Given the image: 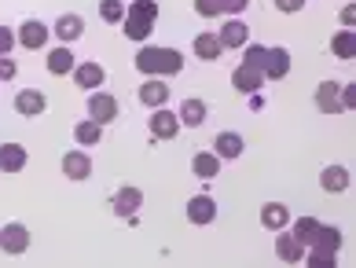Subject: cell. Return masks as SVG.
<instances>
[{
	"label": "cell",
	"instance_id": "277c9868",
	"mask_svg": "<svg viewBox=\"0 0 356 268\" xmlns=\"http://www.w3.org/2000/svg\"><path fill=\"white\" fill-rule=\"evenodd\" d=\"M15 45H22L26 52H41L48 45V26L41 19H26L15 30Z\"/></svg>",
	"mask_w": 356,
	"mask_h": 268
},
{
	"label": "cell",
	"instance_id": "8992f818",
	"mask_svg": "<svg viewBox=\"0 0 356 268\" xmlns=\"http://www.w3.org/2000/svg\"><path fill=\"white\" fill-rule=\"evenodd\" d=\"M217 41L224 45V52H243V45H250V26L243 19H228L220 26V33H217Z\"/></svg>",
	"mask_w": 356,
	"mask_h": 268
},
{
	"label": "cell",
	"instance_id": "d590c367",
	"mask_svg": "<svg viewBox=\"0 0 356 268\" xmlns=\"http://www.w3.org/2000/svg\"><path fill=\"white\" fill-rule=\"evenodd\" d=\"M246 4H250V0H220V15H243V11H246Z\"/></svg>",
	"mask_w": 356,
	"mask_h": 268
},
{
	"label": "cell",
	"instance_id": "ac0fdd59",
	"mask_svg": "<svg viewBox=\"0 0 356 268\" xmlns=\"http://www.w3.org/2000/svg\"><path fill=\"white\" fill-rule=\"evenodd\" d=\"M243 136H239V132H217V143H213V155L220 158V162H235V158H239L243 155Z\"/></svg>",
	"mask_w": 356,
	"mask_h": 268
},
{
	"label": "cell",
	"instance_id": "7c38bea8",
	"mask_svg": "<svg viewBox=\"0 0 356 268\" xmlns=\"http://www.w3.org/2000/svg\"><path fill=\"white\" fill-rule=\"evenodd\" d=\"M63 177L67 180H88L92 177V158L85 151H67L63 155Z\"/></svg>",
	"mask_w": 356,
	"mask_h": 268
},
{
	"label": "cell",
	"instance_id": "ab89813d",
	"mask_svg": "<svg viewBox=\"0 0 356 268\" xmlns=\"http://www.w3.org/2000/svg\"><path fill=\"white\" fill-rule=\"evenodd\" d=\"M275 8H280L283 15H294V11L305 8V0H275Z\"/></svg>",
	"mask_w": 356,
	"mask_h": 268
},
{
	"label": "cell",
	"instance_id": "9a60e30c",
	"mask_svg": "<svg viewBox=\"0 0 356 268\" xmlns=\"http://www.w3.org/2000/svg\"><path fill=\"white\" fill-rule=\"evenodd\" d=\"M349 184H353V177H349V169H346V166H327V169L320 173V187H323L327 195L349 191Z\"/></svg>",
	"mask_w": 356,
	"mask_h": 268
},
{
	"label": "cell",
	"instance_id": "2e32d148",
	"mask_svg": "<svg viewBox=\"0 0 356 268\" xmlns=\"http://www.w3.org/2000/svg\"><path fill=\"white\" fill-rule=\"evenodd\" d=\"M188 221H191V224H213V221H217V203H213L209 195L188 198Z\"/></svg>",
	"mask_w": 356,
	"mask_h": 268
},
{
	"label": "cell",
	"instance_id": "7a4b0ae2",
	"mask_svg": "<svg viewBox=\"0 0 356 268\" xmlns=\"http://www.w3.org/2000/svg\"><path fill=\"white\" fill-rule=\"evenodd\" d=\"M158 26V4L154 0H136L133 8H125V19H122V30L129 41H147Z\"/></svg>",
	"mask_w": 356,
	"mask_h": 268
},
{
	"label": "cell",
	"instance_id": "d6986e66",
	"mask_svg": "<svg viewBox=\"0 0 356 268\" xmlns=\"http://www.w3.org/2000/svg\"><path fill=\"white\" fill-rule=\"evenodd\" d=\"M30 155L22 143H0V173H22Z\"/></svg>",
	"mask_w": 356,
	"mask_h": 268
},
{
	"label": "cell",
	"instance_id": "8fae6325",
	"mask_svg": "<svg viewBox=\"0 0 356 268\" xmlns=\"http://www.w3.org/2000/svg\"><path fill=\"white\" fill-rule=\"evenodd\" d=\"M15 111L26 114V118H37V114L48 111V96H44L41 88H22L19 96H15Z\"/></svg>",
	"mask_w": 356,
	"mask_h": 268
},
{
	"label": "cell",
	"instance_id": "f546056e",
	"mask_svg": "<svg viewBox=\"0 0 356 268\" xmlns=\"http://www.w3.org/2000/svg\"><path fill=\"white\" fill-rule=\"evenodd\" d=\"M99 19L107 26H118L125 19V4H122V0H99Z\"/></svg>",
	"mask_w": 356,
	"mask_h": 268
},
{
	"label": "cell",
	"instance_id": "7402d4cb",
	"mask_svg": "<svg viewBox=\"0 0 356 268\" xmlns=\"http://www.w3.org/2000/svg\"><path fill=\"white\" fill-rule=\"evenodd\" d=\"M44 66H48V74H51V77L70 74V70H74V52H70V45L51 48V52H48V59H44Z\"/></svg>",
	"mask_w": 356,
	"mask_h": 268
},
{
	"label": "cell",
	"instance_id": "603a6c76",
	"mask_svg": "<svg viewBox=\"0 0 356 268\" xmlns=\"http://www.w3.org/2000/svg\"><path fill=\"white\" fill-rule=\"evenodd\" d=\"M206 114H209V107H206L202 100H184L180 111H177L180 125H188V129H199V125L206 122Z\"/></svg>",
	"mask_w": 356,
	"mask_h": 268
},
{
	"label": "cell",
	"instance_id": "3957f363",
	"mask_svg": "<svg viewBox=\"0 0 356 268\" xmlns=\"http://www.w3.org/2000/svg\"><path fill=\"white\" fill-rule=\"evenodd\" d=\"M0 250L11 253V258L26 253L30 250V228H26L22 221H8L4 228H0Z\"/></svg>",
	"mask_w": 356,
	"mask_h": 268
},
{
	"label": "cell",
	"instance_id": "1f68e13d",
	"mask_svg": "<svg viewBox=\"0 0 356 268\" xmlns=\"http://www.w3.org/2000/svg\"><path fill=\"white\" fill-rule=\"evenodd\" d=\"M309 253H305V261L312 265V268H334L338 265V253H323V250H312V246H305Z\"/></svg>",
	"mask_w": 356,
	"mask_h": 268
},
{
	"label": "cell",
	"instance_id": "5b68a950",
	"mask_svg": "<svg viewBox=\"0 0 356 268\" xmlns=\"http://www.w3.org/2000/svg\"><path fill=\"white\" fill-rule=\"evenodd\" d=\"M261 74H265L268 81H283V77L290 74V52L283 45H272L265 52V66H261Z\"/></svg>",
	"mask_w": 356,
	"mask_h": 268
},
{
	"label": "cell",
	"instance_id": "4dcf8cb0",
	"mask_svg": "<svg viewBox=\"0 0 356 268\" xmlns=\"http://www.w3.org/2000/svg\"><path fill=\"white\" fill-rule=\"evenodd\" d=\"M316 232H320V221H316V217H298V221H294V235H298L305 246L316 239Z\"/></svg>",
	"mask_w": 356,
	"mask_h": 268
},
{
	"label": "cell",
	"instance_id": "6da1fadb",
	"mask_svg": "<svg viewBox=\"0 0 356 268\" xmlns=\"http://www.w3.org/2000/svg\"><path fill=\"white\" fill-rule=\"evenodd\" d=\"M136 70L147 77H173L184 70V56L177 48H162V45H143L136 52Z\"/></svg>",
	"mask_w": 356,
	"mask_h": 268
},
{
	"label": "cell",
	"instance_id": "e575fe53",
	"mask_svg": "<svg viewBox=\"0 0 356 268\" xmlns=\"http://www.w3.org/2000/svg\"><path fill=\"white\" fill-rule=\"evenodd\" d=\"M11 48H15V30L0 26V56H11Z\"/></svg>",
	"mask_w": 356,
	"mask_h": 268
},
{
	"label": "cell",
	"instance_id": "ffe728a7",
	"mask_svg": "<svg viewBox=\"0 0 356 268\" xmlns=\"http://www.w3.org/2000/svg\"><path fill=\"white\" fill-rule=\"evenodd\" d=\"M114 213H118V217H133V213L143 206V191H140V187H133V184H129V187H122V191H118L114 195Z\"/></svg>",
	"mask_w": 356,
	"mask_h": 268
},
{
	"label": "cell",
	"instance_id": "484cf974",
	"mask_svg": "<svg viewBox=\"0 0 356 268\" xmlns=\"http://www.w3.org/2000/svg\"><path fill=\"white\" fill-rule=\"evenodd\" d=\"M195 56H199L202 63H217L224 56V45L217 41V33H199L195 37Z\"/></svg>",
	"mask_w": 356,
	"mask_h": 268
},
{
	"label": "cell",
	"instance_id": "d4e9b609",
	"mask_svg": "<svg viewBox=\"0 0 356 268\" xmlns=\"http://www.w3.org/2000/svg\"><path fill=\"white\" fill-rule=\"evenodd\" d=\"M191 173H195L199 180H213L217 173H220V158H217L213 151H199V155L191 158Z\"/></svg>",
	"mask_w": 356,
	"mask_h": 268
},
{
	"label": "cell",
	"instance_id": "30bf717a",
	"mask_svg": "<svg viewBox=\"0 0 356 268\" xmlns=\"http://www.w3.org/2000/svg\"><path fill=\"white\" fill-rule=\"evenodd\" d=\"M177 129H180V118L173 111H165V107H154V114H151V136L154 140H173Z\"/></svg>",
	"mask_w": 356,
	"mask_h": 268
},
{
	"label": "cell",
	"instance_id": "4316f807",
	"mask_svg": "<svg viewBox=\"0 0 356 268\" xmlns=\"http://www.w3.org/2000/svg\"><path fill=\"white\" fill-rule=\"evenodd\" d=\"M312 250H323V253H338L341 250V232L331 224H320V232H316V239L309 243Z\"/></svg>",
	"mask_w": 356,
	"mask_h": 268
},
{
	"label": "cell",
	"instance_id": "836d02e7",
	"mask_svg": "<svg viewBox=\"0 0 356 268\" xmlns=\"http://www.w3.org/2000/svg\"><path fill=\"white\" fill-rule=\"evenodd\" d=\"M191 4H195V15H202V19L220 15V0H191Z\"/></svg>",
	"mask_w": 356,
	"mask_h": 268
},
{
	"label": "cell",
	"instance_id": "74e56055",
	"mask_svg": "<svg viewBox=\"0 0 356 268\" xmlns=\"http://www.w3.org/2000/svg\"><path fill=\"white\" fill-rule=\"evenodd\" d=\"M338 19H341V26H346V30H353V26H356V0L338 11Z\"/></svg>",
	"mask_w": 356,
	"mask_h": 268
},
{
	"label": "cell",
	"instance_id": "4fadbf2b",
	"mask_svg": "<svg viewBox=\"0 0 356 268\" xmlns=\"http://www.w3.org/2000/svg\"><path fill=\"white\" fill-rule=\"evenodd\" d=\"M261 85H265V74L257 70V66H239V70L232 74V88L235 92H246V96H254V92H261Z\"/></svg>",
	"mask_w": 356,
	"mask_h": 268
},
{
	"label": "cell",
	"instance_id": "44dd1931",
	"mask_svg": "<svg viewBox=\"0 0 356 268\" xmlns=\"http://www.w3.org/2000/svg\"><path fill=\"white\" fill-rule=\"evenodd\" d=\"M316 107L323 114H341V85L338 81H323L316 88Z\"/></svg>",
	"mask_w": 356,
	"mask_h": 268
},
{
	"label": "cell",
	"instance_id": "d6a6232c",
	"mask_svg": "<svg viewBox=\"0 0 356 268\" xmlns=\"http://www.w3.org/2000/svg\"><path fill=\"white\" fill-rule=\"evenodd\" d=\"M265 52H268L265 45H243V63L261 70V66H265Z\"/></svg>",
	"mask_w": 356,
	"mask_h": 268
},
{
	"label": "cell",
	"instance_id": "5bb4252c",
	"mask_svg": "<svg viewBox=\"0 0 356 268\" xmlns=\"http://www.w3.org/2000/svg\"><path fill=\"white\" fill-rule=\"evenodd\" d=\"M51 33L59 37V45H70V41H77V37L85 33V19H81V15H74V11H67V15H59V19H56Z\"/></svg>",
	"mask_w": 356,
	"mask_h": 268
},
{
	"label": "cell",
	"instance_id": "f1b7e54d",
	"mask_svg": "<svg viewBox=\"0 0 356 268\" xmlns=\"http://www.w3.org/2000/svg\"><path fill=\"white\" fill-rule=\"evenodd\" d=\"M74 140L81 143V147H96V143L103 140V125H96L92 118H85V122L74 125Z\"/></svg>",
	"mask_w": 356,
	"mask_h": 268
},
{
	"label": "cell",
	"instance_id": "9c48e42d",
	"mask_svg": "<svg viewBox=\"0 0 356 268\" xmlns=\"http://www.w3.org/2000/svg\"><path fill=\"white\" fill-rule=\"evenodd\" d=\"M88 118H92L96 125H111V122H118V100L107 96V92H96V96L88 100Z\"/></svg>",
	"mask_w": 356,
	"mask_h": 268
},
{
	"label": "cell",
	"instance_id": "f35d334b",
	"mask_svg": "<svg viewBox=\"0 0 356 268\" xmlns=\"http://www.w3.org/2000/svg\"><path fill=\"white\" fill-rule=\"evenodd\" d=\"M356 107V85H341V111H353Z\"/></svg>",
	"mask_w": 356,
	"mask_h": 268
},
{
	"label": "cell",
	"instance_id": "ba28073f",
	"mask_svg": "<svg viewBox=\"0 0 356 268\" xmlns=\"http://www.w3.org/2000/svg\"><path fill=\"white\" fill-rule=\"evenodd\" d=\"M74 85L85 88V92H96L103 81H107V70H103L99 63H74Z\"/></svg>",
	"mask_w": 356,
	"mask_h": 268
},
{
	"label": "cell",
	"instance_id": "52a82bcc",
	"mask_svg": "<svg viewBox=\"0 0 356 268\" xmlns=\"http://www.w3.org/2000/svg\"><path fill=\"white\" fill-rule=\"evenodd\" d=\"M275 253H280V261H283V265H301V261H305V243H301L294 232L280 228V239H275Z\"/></svg>",
	"mask_w": 356,
	"mask_h": 268
},
{
	"label": "cell",
	"instance_id": "83f0119b",
	"mask_svg": "<svg viewBox=\"0 0 356 268\" xmlns=\"http://www.w3.org/2000/svg\"><path fill=\"white\" fill-rule=\"evenodd\" d=\"M331 52H334L338 59H353V56H356V33L341 26V30L331 37Z\"/></svg>",
	"mask_w": 356,
	"mask_h": 268
},
{
	"label": "cell",
	"instance_id": "e0dca14e",
	"mask_svg": "<svg viewBox=\"0 0 356 268\" xmlns=\"http://www.w3.org/2000/svg\"><path fill=\"white\" fill-rule=\"evenodd\" d=\"M140 103L143 107H162V103H169V85H165V77H147V81L140 85Z\"/></svg>",
	"mask_w": 356,
	"mask_h": 268
},
{
	"label": "cell",
	"instance_id": "cb8c5ba5",
	"mask_svg": "<svg viewBox=\"0 0 356 268\" xmlns=\"http://www.w3.org/2000/svg\"><path fill=\"white\" fill-rule=\"evenodd\" d=\"M261 224H265L268 232H280V228L290 224V210L283 203H265L261 206Z\"/></svg>",
	"mask_w": 356,
	"mask_h": 268
},
{
	"label": "cell",
	"instance_id": "8d00e7d4",
	"mask_svg": "<svg viewBox=\"0 0 356 268\" xmlns=\"http://www.w3.org/2000/svg\"><path fill=\"white\" fill-rule=\"evenodd\" d=\"M19 74V66H15V59L11 56H0V81H11V77Z\"/></svg>",
	"mask_w": 356,
	"mask_h": 268
}]
</instances>
